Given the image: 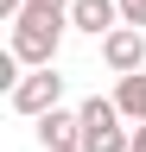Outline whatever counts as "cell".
<instances>
[{
  "label": "cell",
  "mask_w": 146,
  "mask_h": 152,
  "mask_svg": "<svg viewBox=\"0 0 146 152\" xmlns=\"http://www.w3.org/2000/svg\"><path fill=\"white\" fill-rule=\"evenodd\" d=\"M114 108L127 114V121H146V70H134V76H121V89H114Z\"/></svg>",
  "instance_id": "cell-7"
},
{
  "label": "cell",
  "mask_w": 146,
  "mask_h": 152,
  "mask_svg": "<svg viewBox=\"0 0 146 152\" xmlns=\"http://www.w3.org/2000/svg\"><path fill=\"white\" fill-rule=\"evenodd\" d=\"M70 26L89 32V38H108L114 26H127V19H121V0H70Z\"/></svg>",
  "instance_id": "cell-6"
},
{
  "label": "cell",
  "mask_w": 146,
  "mask_h": 152,
  "mask_svg": "<svg viewBox=\"0 0 146 152\" xmlns=\"http://www.w3.org/2000/svg\"><path fill=\"white\" fill-rule=\"evenodd\" d=\"M121 19L127 26H146V0H121Z\"/></svg>",
  "instance_id": "cell-8"
},
{
  "label": "cell",
  "mask_w": 146,
  "mask_h": 152,
  "mask_svg": "<svg viewBox=\"0 0 146 152\" xmlns=\"http://www.w3.org/2000/svg\"><path fill=\"white\" fill-rule=\"evenodd\" d=\"M102 64L114 70V76H134V70L146 64V32H140V26H114V32L102 38Z\"/></svg>",
  "instance_id": "cell-4"
},
{
  "label": "cell",
  "mask_w": 146,
  "mask_h": 152,
  "mask_svg": "<svg viewBox=\"0 0 146 152\" xmlns=\"http://www.w3.org/2000/svg\"><path fill=\"white\" fill-rule=\"evenodd\" d=\"M64 26H70V13H57V7H26L19 19H13V32H7V51L19 57L26 70H45V64H57Z\"/></svg>",
  "instance_id": "cell-1"
},
{
  "label": "cell",
  "mask_w": 146,
  "mask_h": 152,
  "mask_svg": "<svg viewBox=\"0 0 146 152\" xmlns=\"http://www.w3.org/2000/svg\"><path fill=\"white\" fill-rule=\"evenodd\" d=\"M127 152H146V121L134 127V146H127Z\"/></svg>",
  "instance_id": "cell-10"
},
{
  "label": "cell",
  "mask_w": 146,
  "mask_h": 152,
  "mask_svg": "<svg viewBox=\"0 0 146 152\" xmlns=\"http://www.w3.org/2000/svg\"><path fill=\"white\" fill-rule=\"evenodd\" d=\"M26 7H57V13H70V0H26Z\"/></svg>",
  "instance_id": "cell-11"
},
{
  "label": "cell",
  "mask_w": 146,
  "mask_h": 152,
  "mask_svg": "<svg viewBox=\"0 0 146 152\" xmlns=\"http://www.w3.org/2000/svg\"><path fill=\"white\" fill-rule=\"evenodd\" d=\"M76 114H83V152H127V146H134V127H121L127 114H121L114 102L89 95Z\"/></svg>",
  "instance_id": "cell-2"
},
{
  "label": "cell",
  "mask_w": 146,
  "mask_h": 152,
  "mask_svg": "<svg viewBox=\"0 0 146 152\" xmlns=\"http://www.w3.org/2000/svg\"><path fill=\"white\" fill-rule=\"evenodd\" d=\"M13 102V114H51V108H64V76H57V64H45V70H26L19 76V89L7 95Z\"/></svg>",
  "instance_id": "cell-3"
},
{
  "label": "cell",
  "mask_w": 146,
  "mask_h": 152,
  "mask_svg": "<svg viewBox=\"0 0 146 152\" xmlns=\"http://www.w3.org/2000/svg\"><path fill=\"white\" fill-rule=\"evenodd\" d=\"M38 146L45 152H83V114H70V108L38 114Z\"/></svg>",
  "instance_id": "cell-5"
},
{
  "label": "cell",
  "mask_w": 146,
  "mask_h": 152,
  "mask_svg": "<svg viewBox=\"0 0 146 152\" xmlns=\"http://www.w3.org/2000/svg\"><path fill=\"white\" fill-rule=\"evenodd\" d=\"M19 13H26V0H0V19H7V26H13Z\"/></svg>",
  "instance_id": "cell-9"
}]
</instances>
